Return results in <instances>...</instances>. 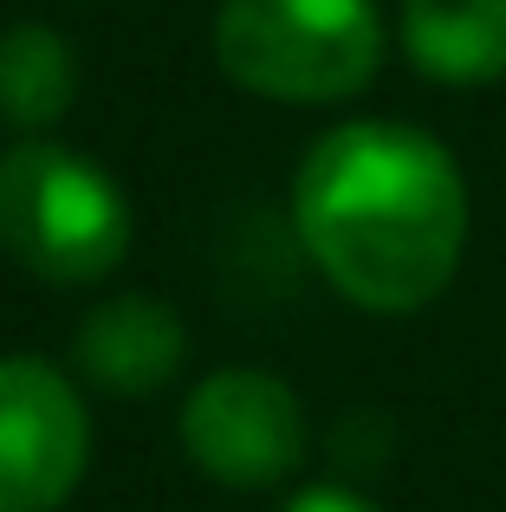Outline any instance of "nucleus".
Instances as JSON below:
<instances>
[{
    "label": "nucleus",
    "mask_w": 506,
    "mask_h": 512,
    "mask_svg": "<svg viewBox=\"0 0 506 512\" xmlns=\"http://www.w3.org/2000/svg\"><path fill=\"white\" fill-rule=\"evenodd\" d=\"M292 227L351 305L383 318L442 299L468 247V182L409 124H338L292 182Z\"/></svg>",
    "instance_id": "1"
},
{
    "label": "nucleus",
    "mask_w": 506,
    "mask_h": 512,
    "mask_svg": "<svg viewBox=\"0 0 506 512\" xmlns=\"http://www.w3.org/2000/svg\"><path fill=\"white\" fill-rule=\"evenodd\" d=\"M0 253L46 286H98L130 253V201L65 143L0 156Z\"/></svg>",
    "instance_id": "2"
},
{
    "label": "nucleus",
    "mask_w": 506,
    "mask_h": 512,
    "mask_svg": "<svg viewBox=\"0 0 506 512\" xmlns=\"http://www.w3.org/2000/svg\"><path fill=\"white\" fill-rule=\"evenodd\" d=\"M377 0H228L215 13V65L253 98L338 104L377 78Z\"/></svg>",
    "instance_id": "3"
},
{
    "label": "nucleus",
    "mask_w": 506,
    "mask_h": 512,
    "mask_svg": "<svg viewBox=\"0 0 506 512\" xmlns=\"http://www.w3.org/2000/svg\"><path fill=\"white\" fill-rule=\"evenodd\" d=\"M182 448L221 487H273L305 461V409L266 370H215L182 402Z\"/></svg>",
    "instance_id": "4"
},
{
    "label": "nucleus",
    "mask_w": 506,
    "mask_h": 512,
    "mask_svg": "<svg viewBox=\"0 0 506 512\" xmlns=\"http://www.w3.org/2000/svg\"><path fill=\"white\" fill-rule=\"evenodd\" d=\"M91 422L65 370L0 357V512H52L85 480Z\"/></svg>",
    "instance_id": "5"
},
{
    "label": "nucleus",
    "mask_w": 506,
    "mask_h": 512,
    "mask_svg": "<svg viewBox=\"0 0 506 512\" xmlns=\"http://www.w3.org/2000/svg\"><path fill=\"white\" fill-rule=\"evenodd\" d=\"M189 357V331L150 292H117L78 325V370L111 396H156Z\"/></svg>",
    "instance_id": "6"
},
{
    "label": "nucleus",
    "mask_w": 506,
    "mask_h": 512,
    "mask_svg": "<svg viewBox=\"0 0 506 512\" xmlns=\"http://www.w3.org/2000/svg\"><path fill=\"white\" fill-rule=\"evenodd\" d=\"M403 46L435 85L506 78V0H403Z\"/></svg>",
    "instance_id": "7"
},
{
    "label": "nucleus",
    "mask_w": 506,
    "mask_h": 512,
    "mask_svg": "<svg viewBox=\"0 0 506 512\" xmlns=\"http://www.w3.org/2000/svg\"><path fill=\"white\" fill-rule=\"evenodd\" d=\"M78 98V59L52 26H7L0 33V124L46 130Z\"/></svg>",
    "instance_id": "8"
},
{
    "label": "nucleus",
    "mask_w": 506,
    "mask_h": 512,
    "mask_svg": "<svg viewBox=\"0 0 506 512\" xmlns=\"http://www.w3.org/2000/svg\"><path fill=\"white\" fill-rule=\"evenodd\" d=\"M279 512H377V506L344 493V487H312V493H299V500H286Z\"/></svg>",
    "instance_id": "9"
}]
</instances>
